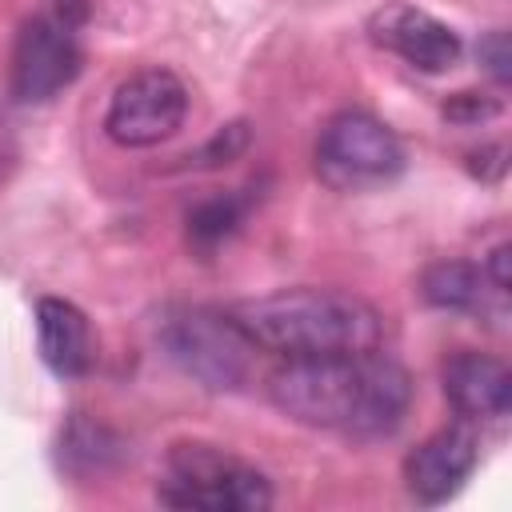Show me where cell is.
Listing matches in <instances>:
<instances>
[{"label": "cell", "instance_id": "cell-9", "mask_svg": "<svg viewBox=\"0 0 512 512\" xmlns=\"http://www.w3.org/2000/svg\"><path fill=\"white\" fill-rule=\"evenodd\" d=\"M480 464V436L468 420L436 428L404 460V484L420 504H444Z\"/></svg>", "mask_w": 512, "mask_h": 512}, {"label": "cell", "instance_id": "cell-8", "mask_svg": "<svg viewBox=\"0 0 512 512\" xmlns=\"http://www.w3.org/2000/svg\"><path fill=\"white\" fill-rule=\"evenodd\" d=\"M368 36H372V44L396 52L404 64H412L420 72H448L464 52L460 32L452 24H444L432 12L404 4V0L376 8L368 20Z\"/></svg>", "mask_w": 512, "mask_h": 512}, {"label": "cell", "instance_id": "cell-21", "mask_svg": "<svg viewBox=\"0 0 512 512\" xmlns=\"http://www.w3.org/2000/svg\"><path fill=\"white\" fill-rule=\"evenodd\" d=\"M12 160H16V144H12V136H8V128L0 124V180H4V172L12 168Z\"/></svg>", "mask_w": 512, "mask_h": 512}, {"label": "cell", "instance_id": "cell-18", "mask_svg": "<svg viewBox=\"0 0 512 512\" xmlns=\"http://www.w3.org/2000/svg\"><path fill=\"white\" fill-rule=\"evenodd\" d=\"M484 280L492 284L496 296H508L512 292V244H496L484 256Z\"/></svg>", "mask_w": 512, "mask_h": 512}, {"label": "cell", "instance_id": "cell-6", "mask_svg": "<svg viewBox=\"0 0 512 512\" xmlns=\"http://www.w3.org/2000/svg\"><path fill=\"white\" fill-rule=\"evenodd\" d=\"M184 116H188L184 80L168 68H140L116 84L104 112V132L120 148H152L176 136Z\"/></svg>", "mask_w": 512, "mask_h": 512}, {"label": "cell", "instance_id": "cell-1", "mask_svg": "<svg viewBox=\"0 0 512 512\" xmlns=\"http://www.w3.org/2000/svg\"><path fill=\"white\" fill-rule=\"evenodd\" d=\"M268 400L296 424L372 440L388 436L408 416L412 376L380 348L304 356L272 368Z\"/></svg>", "mask_w": 512, "mask_h": 512}, {"label": "cell", "instance_id": "cell-15", "mask_svg": "<svg viewBox=\"0 0 512 512\" xmlns=\"http://www.w3.org/2000/svg\"><path fill=\"white\" fill-rule=\"evenodd\" d=\"M496 112H500V100L488 92H452L444 100V116L452 124H480V120H492Z\"/></svg>", "mask_w": 512, "mask_h": 512}, {"label": "cell", "instance_id": "cell-17", "mask_svg": "<svg viewBox=\"0 0 512 512\" xmlns=\"http://www.w3.org/2000/svg\"><path fill=\"white\" fill-rule=\"evenodd\" d=\"M476 56H480L484 72H488L496 84H508V76H512V48H508V32H504V28L488 32V36L476 44Z\"/></svg>", "mask_w": 512, "mask_h": 512}, {"label": "cell", "instance_id": "cell-11", "mask_svg": "<svg viewBox=\"0 0 512 512\" xmlns=\"http://www.w3.org/2000/svg\"><path fill=\"white\" fill-rule=\"evenodd\" d=\"M36 336H40V356L44 364L64 376L76 380L92 368V328L88 316L60 296H40L36 300Z\"/></svg>", "mask_w": 512, "mask_h": 512}, {"label": "cell", "instance_id": "cell-3", "mask_svg": "<svg viewBox=\"0 0 512 512\" xmlns=\"http://www.w3.org/2000/svg\"><path fill=\"white\" fill-rule=\"evenodd\" d=\"M156 500L192 512H264L272 508V484L216 444L180 440L168 448V472L156 484Z\"/></svg>", "mask_w": 512, "mask_h": 512}, {"label": "cell", "instance_id": "cell-14", "mask_svg": "<svg viewBox=\"0 0 512 512\" xmlns=\"http://www.w3.org/2000/svg\"><path fill=\"white\" fill-rule=\"evenodd\" d=\"M244 212H248V200L244 196H212V200H200L192 212H188V244L200 248V252H212L220 248L240 224H244Z\"/></svg>", "mask_w": 512, "mask_h": 512}, {"label": "cell", "instance_id": "cell-12", "mask_svg": "<svg viewBox=\"0 0 512 512\" xmlns=\"http://www.w3.org/2000/svg\"><path fill=\"white\" fill-rule=\"evenodd\" d=\"M124 460V440L84 412H72V420L60 432V464L76 476H104Z\"/></svg>", "mask_w": 512, "mask_h": 512}, {"label": "cell", "instance_id": "cell-4", "mask_svg": "<svg viewBox=\"0 0 512 512\" xmlns=\"http://www.w3.org/2000/svg\"><path fill=\"white\" fill-rule=\"evenodd\" d=\"M160 344L180 372H188L212 392L240 388L252 376V356L260 352L232 320V312H216L200 304L172 308L160 320Z\"/></svg>", "mask_w": 512, "mask_h": 512}, {"label": "cell", "instance_id": "cell-2", "mask_svg": "<svg viewBox=\"0 0 512 512\" xmlns=\"http://www.w3.org/2000/svg\"><path fill=\"white\" fill-rule=\"evenodd\" d=\"M244 336L280 360L372 352L384 344V316L368 300L340 288H284L232 308Z\"/></svg>", "mask_w": 512, "mask_h": 512}, {"label": "cell", "instance_id": "cell-19", "mask_svg": "<svg viewBox=\"0 0 512 512\" xmlns=\"http://www.w3.org/2000/svg\"><path fill=\"white\" fill-rule=\"evenodd\" d=\"M468 168H472L480 180H500L504 168H508V148H504V144L476 148V152H468Z\"/></svg>", "mask_w": 512, "mask_h": 512}, {"label": "cell", "instance_id": "cell-5", "mask_svg": "<svg viewBox=\"0 0 512 512\" xmlns=\"http://www.w3.org/2000/svg\"><path fill=\"white\" fill-rule=\"evenodd\" d=\"M404 172L400 136L364 108L336 112L316 140V176L336 192H368Z\"/></svg>", "mask_w": 512, "mask_h": 512}, {"label": "cell", "instance_id": "cell-16", "mask_svg": "<svg viewBox=\"0 0 512 512\" xmlns=\"http://www.w3.org/2000/svg\"><path fill=\"white\" fill-rule=\"evenodd\" d=\"M244 144H248V124L244 120H236V124H224L196 156H188V160H196V164H228L232 156H240L244 152Z\"/></svg>", "mask_w": 512, "mask_h": 512}, {"label": "cell", "instance_id": "cell-10", "mask_svg": "<svg viewBox=\"0 0 512 512\" xmlns=\"http://www.w3.org/2000/svg\"><path fill=\"white\" fill-rule=\"evenodd\" d=\"M444 396L468 424H504L512 412V372L488 352H456L444 364Z\"/></svg>", "mask_w": 512, "mask_h": 512}, {"label": "cell", "instance_id": "cell-13", "mask_svg": "<svg viewBox=\"0 0 512 512\" xmlns=\"http://www.w3.org/2000/svg\"><path fill=\"white\" fill-rule=\"evenodd\" d=\"M488 288L492 284L484 280V268L472 260H436L420 272L424 304L444 308V312H480Z\"/></svg>", "mask_w": 512, "mask_h": 512}, {"label": "cell", "instance_id": "cell-20", "mask_svg": "<svg viewBox=\"0 0 512 512\" xmlns=\"http://www.w3.org/2000/svg\"><path fill=\"white\" fill-rule=\"evenodd\" d=\"M44 4V12L52 16V20H60V24H68V28H80V24H88V16H92V0H40Z\"/></svg>", "mask_w": 512, "mask_h": 512}, {"label": "cell", "instance_id": "cell-7", "mask_svg": "<svg viewBox=\"0 0 512 512\" xmlns=\"http://www.w3.org/2000/svg\"><path fill=\"white\" fill-rule=\"evenodd\" d=\"M80 64H84V52H80L76 28L40 12V16H28L16 32L8 88L20 104H48L80 76Z\"/></svg>", "mask_w": 512, "mask_h": 512}]
</instances>
